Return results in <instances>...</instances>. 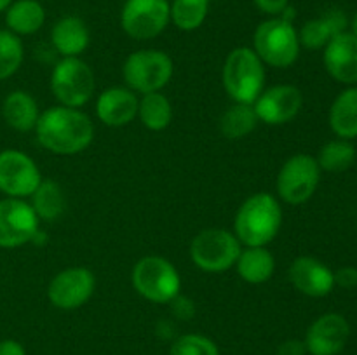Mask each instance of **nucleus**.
I'll return each instance as SVG.
<instances>
[{"label":"nucleus","instance_id":"1","mask_svg":"<svg viewBox=\"0 0 357 355\" xmlns=\"http://www.w3.org/2000/svg\"><path fill=\"white\" fill-rule=\"evenodd\" d=\"M35 136L42 148L54 155H77L94 139V124L79 108L51 106L40 111Z\"/></svg>","mask_w":357,"mask_h":355},{"label":"nucleus","instance_id":"2","mask_svg":"<svg viewBox=\"0 0 357 355\" xmlns=\"http://www.w3.org/2000/svg\"><path fill=\"white\" fill-rule=\"evenodd\" d=\"M282 209L267 191L253 194L241 204L234 219V235L246 247H265L278 237Z\"/></svg>","mask_w":357,"mask_h":355},{"label":"nucleus","instance_id":"3","mask_svg":"<svg viewBox=\"0 0 357 355\" xmlns=\"http://www.w3.org/2000/svg\"><path fill=\"white\" fill-rule=\"evenodd\" d=\"M222 79L234 103L253 104L265 87V65L251 47H236L223 63Z\"/></svg>","mask_w":357,"mask_h":355},{"label":"nucleus","instance_id":"4","mask_svg":"<svg viewBox=\"0 0 357 355\" xmlns=\"http://www.w3.org/2000/svg\"><path fill=\"white\" fill-rule=\"evenodd\" d=\"M298 31L289 19L281 16L261 21L253 35V51L264 65L274 68H289L300 56Z\"/></svg>","mask_w":357,"mask_h":355},{"label":"nucleus","instance_id":"5","mask_svg":"<svg viewBox=\"0 0 357 355\" xmlns=\"http://www.w3.org/2000/svg\"><path fill=\"white\" fill-rule=\"evenodd\" d=\"M131 284L142 298L152 303H171L181 289L176 267L162 256H143L131 271Z\"/></svg>","mask_w":357,"mask_h":355},{"label":"nucleus","instance_id":"6","mask_svg":"<svg viewBox=\"0 0 357 355\" xmlns=\"http://www.w3.org/2000/svg\"><path fill=\"white\" fill-rule=\"evenodd\" d=\"M174 65L167 52L159 49H142L126 58L122 77L126 86L138 94L157 93L173 79Z\"/></svg>","mask_w":357,"mask_h":355},{"label":"nucleus","instance_id":"7","mask_svg":"<svg viewBox=\"0 0 357 355\" xmlns=\"http://www.w3.org/2000/svg\"><path fill=\"white\" fill-rule=\"evenodd\" d=\"M243 251L234 232L225 228H208L192 239L190 258L197 268L208 274H220L236 267L237 258Z\"/></svg>","mask_w":357,"mask_h":355},{"label":"nucleus","instance_id":"8","mask_svg":"<svg viewBox=\"0 0 357 355\" xmlns=\"http://www.w3.org/2000/svg\"><path fill=\"white\" fill-rule=\"evenodd\" d=\"M96 89L94 72L84 59L61 58L51 73V90L61 106L87 104Z\"/></svg>","mask_w":357,"mask_h":355},{"label":"nucleus","instance_id":"9","mask_svg":"<svg viewBox=\"0 0 357 355\" xmlns=\"http://www.w3.org/2000/svg\"><path fill=\"white\" fill-rule=\"evenodd\" d=\"M321 180V167L316 157L298 153L282 164L278 174V195L291 205H300L316 194Z\"/></svg>","mask_w":357,"mask_h":355},{"label":"nucleus","instance_id":"10","mask_svg":"<svg viewBox=\"0 0 357 355\" xmlns=\"http://www.w3.org/2000/svg\"><path fill=\"white\" fill-rule=\"evenodd\" d=\"M171 21L167 0H126L121 26L131 38L150 40L162 33Z\"/></svg>","mask_w":357,"mask_h":355},{"label":"nucleus","instance_id":"11","mask_svg":"<svg viewBox=\"0 0 357 355\" xmlns=\"http://www.w3.org/2000/svg\"><path fill=\"white\" fill-rule=\"evenodd\" d=\"M38 216L24 198L6 197L0 200V247L16 249L33 242L38 233Z\"/></svg>","mask_w":357,"mask_h":355},{"label":"nucleus","instance_id":"12","mask_svg":"<svg viewBox=\"0 0 357 355\" xmlns=\"http://www.w3.org/2000/svg\"><path fill=\"white\" fill-rule=\"evenodd\" d=\"M40 181V169L30 155L14 148L0 152V191L6 197H31Z\"/></svg>","mask_w":357,"mask_h":355},{"label":"nucleus","instance_id":"13","mask_svg":"<svg viewBox=\"0 0 357 355\" xmlns=\"http://www.w3.org/2000/svg\"><path fill=\"white\" fill-rule=\"evenodd\" d=\"M96 277L86 267H70L58 271L47 285V298L59 310H75L94 294Z\"/></svg>","mask_w":357,"mask_h":355},{"label":"nucleus","instance_id":"14","mask_svg":"<svg viewBox=\"0 0 357 355\" xmlns=\"http://www.w3.org/2000/svg\"><path fill=\"white\" fill-rule=\"evenodd\" d=\"M303 106V94L296 86L279 84L261 90L253 103L258 120L267 125H284L300 113Z\"/></svg>","mask_w":357,"mask_h":355},{"label":"nucleus","instance_id":"15","mask_svg":"<svg viewBox=\"0 0 357 355\" xmlns=\"http://www.w3.org/2000/svg\"><path fill=\"white\" fill-rule=\"evenodd\" d=\"M351 326L340 313H324L309 326L305 334L307 354L338 355L347 345Z\"/></svg>","mask_w":357,"mask_h":355},{"label":"nucleus","instance_id":"16","mask_svg":"<svg viewBox=\"0 0 357 355\" xmlns=\"http://www.w3.org/2000/svg\"><path fill=\"white\" fill-rule=\"evenodd\" d=\"M289 281L296 291L310 298L328 296L335 287V275L323 261L312 256H298L289 267Z\"/></svg>","mask_w":357,"mask_h":355},{"label":"nucleus","instance_id":"17","mask_svg":"<svg viewBox=\"0 0 357 355\" xmlns=\"http://www.w3.org/2000/svg\"><path fill=\"white\" fill-rule=\"evenodd\" d=\"M326 72L337 82L357 84V37L351 31L338 33L324 47L323 56Z\"/></svg>","mask_w":357,"mask_h":355},{"label":"nucleus","instance_id":"18","mask_svg":"<svg viewBox=\"0 0 357 355\" xmlns=\"http://www.w3.org/2000/svg\"><path fill=\"white\" fill-rule=\"evenodd\" d=\"M139 97L129 87L105 89L96 100V117L108 127H124L138 117Z\"/></svg>","mask_w":357,"mask_h":355},{"label":"nucleus","instance_id":"19","mask_svg":"<svg viewBox=\"0 0 357 355\" xmlns=\"http://www.w3.org/2000/svg\"><path fill=\"white\" fill-rule=\"evenodd\" d=\"M349 19L345 16L344 10L331 9L324 13L323 16L316 17V19L307 21L298 31L300 45L309 51H317V49H324L328 42L338 33L347 31Z\"/></svg>","mask_w":357,"mask_h":355},{"label":"nucleus","instance_id":"20","mask_svg":"<svg viewBox=\"0 0 357 355\" xmlns=\"http://www.w3.org/2000/svg\"><path fill=\"white\" fill-rule=\"evenodd\" d=\"M91 40L86 23L77 16H65L51 30V44L61 58H79Z\"/></svg>","mask_w":357,"mask_h":355},{"label":"nucleus","instance_id":"21","mask_svg":"<svg viewBox=\"0 0 357 355\" xmlns=\"http://www.w3.org/2000/svg\"><path fill=\"white\" fill-rule=\"evenodd\" d=\"M2 117L9 127L17 132L35 131L40 110L35 97L26 90L16 89L7 94L2 101Z\"/></svg>","mask_w":357,"mask_h":355},{"label":"nucleus","instance_id":"22","mask_svg":"<svg viewBox=\"0 0 357 355\" xmlns=\"http://www.w3.org/2000/svg\"><path fill=\"white\" fill-rule=\"evenodd\" d=\"M45 9L38 0H14L6 10V26L17 37L33 35L44 26Z\"/></svg>","mask_w":357,"mask_h":355},{"label":"nucleus","instance_id":"23","mask_svg":"<svg viewBox=\"0 0 357 355\" xmlns=\"http://www.w3.org/2000/svg\"><path fill=\"white\" fill-rule=\"evenodd\" d=\"M237 274L248 284H264L275 271V258L267 247H246L237 258Z\"/></svg>","mask_w":357,"mask_h":355},{"label":"nucleus","instance_id":"24","mask_svg":"<svg viewBox=\"0 0 357 355\" xmlns=\"http://www.w3.org/2000/svg\"><path fill=\"white\" fill-rule=\"evenodd\" d=\"M330 127L338 138H357V87H349L337 96L330 108Z\"/></svg>","mask_w":357,"mask_h":355},{"label":"nucleus","instance_id":"25","mask_svg":"<svg viewBox=\"0 0 357 355\" xmlns=\"http://www.w3.org/2000/svg\"><path fill=\"white\" fill-rule=\"evenodd\" d=\"M30 198L35 214L44 221H56L66 211L65 191L58 181L42 180Z\"/></svg>","mask_w":357,"mask_h":355},{"label":"nucleus","instance_id":"26","mask_svg":"<svg viewBox=\"0 0 357 355\" xmlns=\"http://www.w3.org/2000/svg\"><path fill=\"white\" fill-rule=\"evenodd\" d=\"M258 122L253 104L234 103L220 117V131L227 139H243L255 131Z\"/></svg>","mask_w":357,"mask_h":355},{"label":"nucleus","instance_id":"27","mask_svg":"<svg viewBox=\"0 0 357 355\" xmlns=\"http://www.w3.org/2000/svg\"><path fill=\"white\" fill-rule=\"evenodd\" d=\"M138 117L149 131H164L173 120V106L160 90L143 94L139 100Z\"/></svg>","mask_w":357,"mask_h":355},{"label":"nucleus","instance_id":"28","mask_svg":"<svg viewBox=\"0 0 357 355\" xmlns=\"http://www.w3.org/2000/svg\"><path fill=\"white\" fill-rule=\"evenodd\" d=\"M209 13V0H173L169 3L171 21L183 31H194L202 26Z\"/></svg>","mask_w":357,"mask_h":355},{"label":"nucleus","instance_id":"29","mask_svg":"<svg viewBox=\"0 0 357 355\" xmlns=\"http://www.w3.org/2000/svg\"><path fill=\"white\" fill-rule=\"evenodd\" d=\"M356 148L349 139H333L328 141L317 155V164L328 173H342L354 164Z\"/></svg>","mask_w":357,"mask_h":355},{"label":"nucleus","instance_id":"30","mask_svg":"<svg viewBox=\"0 0 357 355\" xmlns=\"http://www.w3.org/2000/svg\"><path fill=\"white\" fill-rule=\"evenodd\" d=\"M24 59L23 42L9 30H0V82L13 77Z\"/></svg>","mask_w":357,"mask_h":355},{"label":"nucleus","instance_id":"31","mask_svg":"<svg viewBox=\"0 0 357 355\" xmlns=\"http://www.w3.org/2000/svg\"><path fill=\"white\" fill-rule=\"evenodd\" d=\"M169 355H220V348L211 338L190 333L174 340Z\"/></svg>","mask_w":357,"mask_h":355},{"label":"nucleus","instance_id":"32","mask_svg":"<svg viewBox=\"0 0 357 355\" xmlns=\"http://www.w3.org/2000/svg\"><path fill=\"white\" fill-rule=\"evenodd\" d=\"M335 275V285H340L344 289H354L357 287V268L356 267H342Z\"/></svg>","mask_w":357,"mask_h":355},{"label":"nucleus","instance_id":"33","mask_svg":"<svg viewBox=\"0 0 357 355\" xmlns=\"http://www.w3.org/2000/svg\"><path fill=\"white\" fill-rule=\"evenodd\" d=\"M253 2L261 13L268 14L272 17L281 16L286 7H289V0H253Z\"/></svg>","mask_w":357,"mask_h":355},{"label":"nucleus","instance_id":"34","mask_svg":"<svg viewBox=\"0 0 357 355\" xmlns=\"http://www.w3.org/2000/svg\"><path fill=\"white\" fill-rule=\"evenodd\" d=\"M171 305H173L174 313H176L180 319H190V317L194 315V305H192V301H188L187 298H181L180 294L171 301Z\"/></svg>","mask_w":357,"mask_h":355},{"label":"nucleus","instance_id":"35","mask_svg":"<svg viewBox=\"0 0 357 355\" xmlns=\"http://www.w3.org/2000/svg\"><path fill=\"white\" fill-rule=\"evenodd\" d=\"M307 348L302 340H286L279 347V355H305Z\"/></svg>","mask_w":357,"mask_h":355},{"label":"nucleus","instance_id":"36","mask_svg":"<svg viewBox=\"0 0 357 355\" xmlns=\"http://www.w3.org/2000/svg\"><path fill=\"white\" fill-rule=\"evenodd\" d=\"M0 355H26L24 347L16 340H2L0 341Z\"/></svg>","mask_w":357,"mask_h":355},{"label":"nucleus","instance_id":"37","mask_svg":"<svg viewBox=\"0 0 357 355\" xmlns=\"http://www.w3.org/2000/svg\"><path fill=\"white\" fill-rule=\"evenodd\" d=\"M14 0H0V13H6L7 9L10 7V3H13Z\"/></svg>","mask_w":357,"mask_h":355},{"label":"nucleus","instance_id":"38","mask_svg":"<svg viewBox=\"0 0 357 355\" xmlns=\"http://www.w3.org/2000/svg\"><path fill=\"white\" fill-rule=\"evenodd\" d=\"M351 33L356 35L357 37V13L354 14V17H352V23H351Z\"/></svg>","mask_w":357,"mask_h":355}]
</instances>
